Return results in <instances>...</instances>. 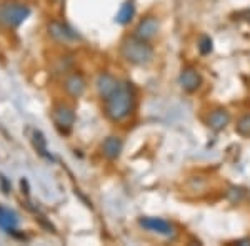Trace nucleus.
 <instances>
[{
    "instance_id": "nucleus-14",
    "label": "nucleus",
    "mask_w": 250,
    "mask_h": 246,
    "mask_svg": "<svg viewBox=\"0 0 250 246\" xmlns=\"http://www.w3.org/2000/svg\"><path fill=\"white\" fill-rule=\"evenodd\" d=\"M134 15H135V5H134V2H132V0H127V2L122 3L120 10L117 12L115 22L120 23V25H127V23H130L132 20H134Z\"/></svg>"
},
{
    "instance_id": "nucleus-1",
    "label": "nucleus",
    "mask_w": 250,
    "mask_h": 246,
    "mask_svg": "<svg viewBox=\"0 0 250 246\" xmlns=\"http://www.w3.org/2000/svg\"><path fill=\"white\" fill-rule=\"evenodd\" d=\"M135 107V92L130 85H120L108 98H105V116L112 122H124Z\"/></svg>"
},
{
    "instance_id": "nucleus-16",
    "label": "nucleus",
    "mask_w": 250,
    "mask_h": 246,
    "mask_svg": "<svg viewBox=\"0 0 250 246\" xmlns=\"http://www.w3.org/2000/svg\"><path fill=\"white\" fill-rule=\"evenodd\" d=\"M199 50H200V54H202V55H208L213 50V42H212V38L208 37V35H204V37H200V40H199Z\"/></svg>"
},
{
    "instance_id": "nucleus-6",
    "label": "nucleus",
    "mask_w": 250,
    "mask_h": 246,
    "mask_svg": "<svg viewBox=\"0 0 250 246\" xmlns=\"http://www.w3.org/2000/svg\"><path fill=\"white\" fill-rule=\"evenodd\" d=\"M179 82H180V87H182L185 92L193 94V92H197L200 88V85H202V75L199 74V70H197L195 67L188 65L182 68Z\"/></svg>"
},
{
    "instance_id": "nucleus-9",
    "label": "nucleus",
    "mask_w": 250,
    "mask_h": 246,
    "mask_svg": "<svg viewBox=\"0 0 250 246\" xmlns=\"http://www.w3.org/2000/svg\"><path fill=\"white\" fill-rule=\"evenodd\" d=\"M63 88H65V92L70 96L79 98V96H82L83 94H85L87 82L80 74H72V75H68L65 78V82H63Z\"/></svg>"
},
{
    "instance_id": "nucleus-10",
    "label": "nucleus",
    "mask_w": 250,
    "mask_h": 246,
    "mask_svg": "<svg viewBox=\"0 0 250 246\" xmlns=\"http://www.w3.org/2000/svg\"><path fill=\"white\" fill-rule=\"evenodd\" d=\"M230 114H229L225 108H215L213 112H210L207 118V127L212 132H222L227 128V125L230 123Z\"/></svg>"
},
{
    "instance_id": "nucleus-2",
    "label": "nucleus",
    "mask_w": 250,
    "mask_h": 246,
    "mask_svg": "<svg viewBox=\"0 0 250 246\" xmlns=\"http://www.w3.org/2000/svg\"><path fill=\"white\" fill-rule=\"evenodd\" d=\"M120 54L128 63L137 67H144L154 60V48L147 40H142L135 35L127 37L120 43Z\"/></svg>"
},
{
    "instance_id": "nucleus-3",
    "label": "nucleus",
    "mask_w": 250,
    "mask_h": 246,
    "mask_svg": "<svg viewBox=\"0 0 250 246\" xmlns=\"http://www.w3.org/2000/svg\"><path fill=\"white\" fill-rule=\"evenodd\" d=\"M30 15V7L19 0H2L0 2V27L17 29Z\"/></svg>"
},
{
    "instance_id": "nucleus-8",
    "label": "nucleus",
    "mask_w": 250,
    "mask_h": 246,
    "mask_svg": "<svg viewBox=\"0 0 250 246\" xmlns=\"http://www.w3.org/2000/svg\"><path fill=\"white\" fill-rule=\"evenodd\" d=\"M95 87H97V92H99L100 98L105 100L120 87V82L110 74H100L99 76H97Z\"/></svg>"
},
{
    "instance_id": "nucleus-15",
    "label": "nucleus",
    "mask_w": 250,
    "mask_h": 246,
    "mask_svg": "<svg viewBox=\"0 0 250 246\" xmlns=\"http://www.w3.org/2000/svg\"><path fill=\"white\" fill-rule=\"evenodd\" d=\"M235 132L239 133L240 136H245V138H250V114L244 115L242 118L237 122L235 125Z\"/></svg>"
},
{
    "instance_id": "nucleus-11",
    "label": "nucleus",
    "mask_w": 250,
    "mask_h": 246,
    "mask_svg": "<svg viewBox=\"0 0 250 246\" xmlns=\"http://www.w3.org/2000/svg\"><path fill=\"white\" fill-rule=\"evenodd\" d=\"M47 30H48V35H50L54 40H57V42H70V40L77 38V35L74 34V30H70L67 25H63V23L55 22V20L48 23Z\"/></svg>"
},
{
    "instance_id": "nucleus-13",
    "label": "nucleus",
    "mask_w": 250,
    "mask_h": 246,
    "mask_svg": "<svg viewBox=\"0 0 250 246\" xmlns=\"http://www.w3.org/2000/svg\"><path fill=\"white\" fill-rule=\"evenodd\" d=\"M19 225V215L10 208H5L0 205V227L3 229H9V231H14Z\"/></svg>"
},
{
    "instance_id": "nucleus-4",
    "label": "nucleus",
    "mask_w": 250,
    "mask_h": 246,
    "mask_svg": "<svg viewBox=\"0 0 250 246\" xmlns=\"http://www.w3.org/2000/svg\"><path fill=\"white\" fill-rule=\"evenodd\" d=\"M139 225L147 231L157 233L160 236L165 238H172L175 236V228L170 221L164 220V218H157V216H142L139 218Z\"/></svg>"
},
{
    "instance_id": "nucleus-5",
    "label": "nucleus",
    "mask_w": 250,
    "mask_h": 246,
    "mask_svg": "<svg viewBox=\"0 0 250 246\" xmlns=\"http://www.w3.org/2000/svg\"><path fill=\"white\" fill-rule=\"evenodd\" d=\"M52 118H54V123L57 125V128L60 132L68 133L75 123V112H74V108L68 107V105L60 103L52 110Z\"/></svg>"
},
{
    "instance_id": "nucleus-12",
    "label": "nucleus",
    "mask_w": 250,
    "mask_h": 246,
    "mask_svg": "<svg viewBox=\"0 0 250 246\" xmlns=\"http://www.w3.org/2000/svg\"><path fill=\"white\" fill-rule=\"evenodd\" d=\"M124 150V143L119 136H108L102 143V153L108 160H117Z\"/></svg>"
},
{
    "instance_id": "nucleus-17",
    "label": "nucleus",
    "mask_w": 250,
    "mask_h": 246,
    "mask_svg": "<svg viewBox=\"0 0 250 246\" xmlns=\"http://www.w3.org/2000/svg\"><path fill=\"white\" fill-rule=\"evenodd\" d=\"M34 145L35 148H37V151L40 153L42 156H48L47 155V148H45V138H43V135L40 132H34Z\"/></svg>"
},
{
    "instance_id": "nucleus-7",
    "label": "nucleus",
    "mask_w": 250,
    "mask_h": 246,
    "mask_svg": "<svg viewBox=\"0 0 250 246\" xmlns=\"http://www.w3.org/2000/svg\"><path fill=\"white\" fill-rule=\"evenodd\" d=\"M160 30V23L159 20L155 17H145L139 22V25H137L135 29V37L142 38V40H152L157 37V34H159Z\"/></svg>"
}]
</instances>
